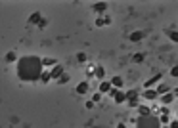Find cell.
I'll use <instances>...</instances> for the list:
<instances>
[{"instance_id":"obj_1","label":"cell","mask_w":178,"mask_h":128,"mask_svg":"<svg viewBox=\"0 0 178 128\" xmlns=\"http://www.w3.org/2000/svg\"><path fill=\"white\" fill-rule=\"evenodd\" d=\"M42 71H44L42 61L37 55H25L17 60V77L21 82H35L40 78Z\"/></svg>"},{"instance_id":"obj_2","label":"cell","mask_w":178,"mask_h":128,"mask_svg":"<svg viewBox=\"0 0 178 128\" xmlns=\"http://www.w3.org/2000/svg\"><path fill=\"white\" fill-rule=\"evenodd\" d=\"M130 122L134 124L136 128H161L159 119H157V117H153V115H148V117H138V119L132 117V119H130Z\"/></svg>"},{"instance_id":"obj_3","label":"cell","mask_w":178,"mask_h":128,"mask_svg":"<svg viewBox=\"0 0 178 128\" xmlns=\"http://www.w3.org/2000/svg\"><path fill=\"white\" fill-rule=\"evenodd\" d=\"M48 73H50V78H52V80H58V78H60V77L63 75V65H60V63H56V65H54V67L50 69Z\"/></svg>"},{"instance_id":"obj_4","label":"cell","mask_w":178,"mask_h":128,"mask_svg":"<svg viewBox=\"0 0 178 128\" xmlns=\"http://www.w3.org/2000/svg\"><path fill=\"white\" fill-rule=\"evenodd\" d=\"M161 78H163V75L159 73V75H155V77H151V78H148L146 80V82H144V88H146V90H149L153 84H157V82H161Z\"/></svg>"},{"instance_id":"obj_5","label":"cell","mask_w":178,"mask_h":128,"mask_svg":"<svg viewBox=\"0 0 178 128\" xmlns=\"http://www.w3.org/2000/svg\"><path fill=\"white\" fill-rule=\"evenodd\" d=\"M174 98H176V90L169 92V94H163V96H161V103H163V105H169V103L174 101Z\"/></svg>"},{"instance_id":"obj_6","label":"cell","mask_w":178,"mask_h":128,"mask_svg":"<svg viewBox=\"0 0 178 128\" xmlns=\"http://www.w3.org/2000/svg\"><path fill=\"white\" fill-rule=\"evenodd\" d=\"M157 98H159V96H157V92H155L153 88H149V90L144 92V99H146V101H155Z\"/></svg>"},{"instance_id":"obj_7","label":"cell","mask_w":178,"mask_h":128,"mask_svg":"<svg viewBox=\"0 0 178 128\" xmlns=\"http://www.w3.org/2000/svg\"><path fill=\"white\" fill-rule=\"evenodd\" d=\"M40 19H42V14H40V11H35V14H33V15L27 19V23H29V25H38Z\"/></svg>"},{"instance_id":"obj_8","label":"cell","mask_w":178,"mask_h":128,"mask_svg":"<svg viewBox=\"0 0 178 128\" xmlns=\"http://www.w3.org/2000/svg\"><path fill=\"white\" fill-rule=\"evenodd\" d=\"M128 38H130L132 42H140L142 38H146V33H144V31H136V33H132Z\"/></svg>"},{"instance_id":"obj_9","label":"cell","mask_w":178,"mask_h":128,"mask_svg":"<svg viewBox=\"0 0 178 128\" xmlns=\"http://www.w3.org/2000/svg\"><path fill=\"white\" fill-rule=\"evenodd\" d=\"M92 10L96 11V14H104V11L107 10V4L105 2H96V4H92Z\"/></svg>"},{"instance_id":"obj_10","label":"cell","mask_w":178,"mask_h":128,"mask_svg":"<svg viewBox=\"0 0 178 128\" xmlns=\"http://www.w3.org/2000/svg\"><path fill=\"white\" fill-rule=\"evenodd\" d=\"M109 84H111V88L121 90V86H123V78H121V77H113V78L109 80Z\"/></svg>"},{"instance_id":"obj_11","label":"cell","mask_w":178,"mask_h":128,"mask_svg":"<svg viewBox=\"0 0 178 128\" xmlns=\"http://www.w3.org/2000/svg\"><path fill=\"white\" fill-rule=\"evenodd\" d=\"M94 77H96V78H100V80H104V77H105V69H104L102 65L94 67Z\"/></svg>"},{"instance_id":"obj_12","label":"cell","mask_w":178,"mask_h":128,"mask_svg":"<svg viewBox=\"0 0 178 128\" xmlns=\"http://www.w3.org/2000/svg\"><path fill=\"white\" fill-rule=\"evenodd\" d=\"M109 90H111V84L107 82V80H102V82H100V92H98V94L104 96V94H107Z\"/></svg>"},{"instance_id":"obj_13","label":"cell","mask_w":178,"mask_h":128,"mask_svg":"<svg viewBox=\"0 0 178 128\" xmlns=\"http://www.w3.org/2000/svg\"><path fill=\"white\" fill-rule=\"evenodd\" d=\"M155 92H157V96H163V94H169L171 92V86H167V84H159L157 88H153Z\"/></svg>"},{"instance_id":"obj_14","label":"cell","mask_w":178,"mask_h":128,"mask_svg":"<svg viewBox=\"0 0 178 128\" xmlns=\"http://www.w3.org/2000/svg\"><path fill=\"white\" fill-rule=\"evenodd\" d=\"M88 88H90V86H88V82H81V84H77V94H79V96H84L86 92H88Z\"/></svg>"},{"instance_id":"obj_15","label":"cell","mask_w":178,"mask_h":128,"mask_svg":"<svg viewBox=\"0 0 178 128\" xmlns=\"http://www.w3.org/2000/svg\"><path fill=\"white\" fill-rule=\"evenodd\" d=\"M138 113H140V117H148V115H151V107H148V105H138Z\"/></svg>"},{"instance_id":"obj_16","label":"cell","mask_w":178,"mask_h":128,"mask_svg":"<svg viewBox=\"0 0 178 128\" xmlns=\"http://www.w3.org/2000/svg\"><path fill=\"white\" fill-rule=\"evenodd\" d=\"M113 99H115V103H125V101H127V98H125V92H121V90H119L117 94H115V98H113Z\"/></svg>"},{"instance_id":"obj_17","label":"cell","mask_w":178,"mask_h":128,"mask_svg":"<svg viewBox=\"0 0 178 128\" xmlns=\"http://www.w3.org/2000/svg\"><path fill=\"white\" fill-rule=\"evenodd\" d=\"M38 80H40L42 84H48L50 80H52V78H50V73H48V71H42V75H40V78H38Z\"/></svg>"},{"instance_id":"obj_18","label":"cell","mask_w":178,"mask_h":128,"mask_svg":"<svg viewBox=\"0 0 178 128\" xmlns=\"http://www.w3.org/2000/svg\"><path fill=\"white\" fill-rule=\"evenodd\" d=\"M40 61H42V67H54L56 65V60H50V57H44Z\"/></svg>"},{"instance_id":"obj_19","label":"cell","mask_w":178,"mask_h":128,"mask_svg":"<svg viewBox=\"0 0 178 128\" xmlns=\"http://www.w3.org/2000/svg\"><path fill=\"white\" fill-rule=\"evenodd\" d=\"M165 33L171 37V40H172V42H178V33H176V31H172V29H167Z\"/></svg>"},{"instance_id":"obj_20","label":"cell","mask_w":178,"mask_h":128,"mask_svg":"<svg viewBox=\"0 0 178 128\" xmlns=\"http://www.w3.org/2000/svg\"><path fill=\"white\" fill-rule=\"evenodd\" d=\"M6 61H10V63L17 61V54H16V52H8V54H6Z\"/></svg>"},{"instance_id":"obj_21","label":"cell","mask_w":178,"mask_h":128,"mask_svg":"<svg viewBox=\"0 0 178 128\" xmlns=\"http://www.w3.org/2000/svg\"><path fill=\"white\" fill-rule=\"evenodd\" d=\"M132 61H134V63H142L144 61V54H134V55H132Z\"/></svg>"},{"instance_id":"obj_22","label":"cell","mask_w":178,"mask_h":128,"mask_svg":"<svg viewBox=\"0 0 178 128\" xmlns=\"http://www.w3.org/2000/svg\"><path fill=\"white\" fill-rule=\"evenodd\" d=\"M125 98H127V99H132V98H138V92H136V90H130V92H127V94H125Z\"/></svg>"},{"instance_id":"obj_23","label":"cell","mask_w":178,"mask_h":128,"mask_svg":"<svg viewBox=\"0 0 178 128\" xmlns=\"http://www.w3.org/2000/svg\"><path fill=\"white\" fill-rule=\"evenodd\" d=\"M77 61L84 63V61H86V54H84V52H79V54H77Z\"/></svg>"},{"instance_id":"obj_24","label":"cell","mask_w":178,"mask_h":128,"mask_svg":"<svg viewBox=\"0 0 178 128\" xmlns=\"http://www.w3.org/2000/svg\"><path fill=\"white\" fill-rule=\"evenodd\" d=\"M65 82H69V77L63 73V75H61V77L58 78V84H65Z\"/></svg>"},{"instance_id":"obj_25","label":"cell","mask_w":178,"mask_h":128,"mask_svg":"<svg viewBox=\"0 0 178 128\" xmlns=\"http://www.w3.org/2000/svg\"><path fill=\"white\" fill-rule=\"evenodd\" d=\"M130 107H138V98H132V99H127Z\"/></svg>"},{"instance_id":"obj_26","label":"cell","mask_w":178,"mask_h":128,"mask_svg":"<svg viewBox=\"0 0 178 128\" xmlns=\"http://www.w3.org/2000/svg\"><path fill=\"white\" fill-rule=\"evenodd\" d=\"M46 25H48V19H46V17H42V19L38 21V27H46Z\"/></svg>"},{"instance_id":"obj_27","label":"cell","mask_w":178,"mask_h":128,"mask_svg":"<svg viewBox=\"0 0 178 128\" xmlns=\"http://www.w3.org/2000/svg\"><path fill=\"white\" fill-rule=\"evenodd\" d=\"M171 75H172L174 78L178 77V67H172V69H171Z\"/></svg>"},{"instance_id":"obj_28","label":"cell","mask_w":178,"mask_h":128,"mask_svg":"<svg viewBox=\"0 0 178 128\" xmlns=\"http://www.w3.org/2000/svg\"><path fill=\"white\" fill-rule=\"evenodd\" d=\"M96 25H98V27H104V19L98 17V19H96Z\"/></svg>"},{"instance_id":"obj_29","label":"cell","mask_w":178,"mask_h":128,"mask_svg":"<svg viewBox=\"0 0 178 128\" xmlns=\"http://www.w3.org/2000/svg\"><path fill=\"white\" fill-rule=\"evenodd\" d=\"M84 105H86V109H92V107H94V101L90 99V101H86V103H84Z\"/></svg>"},{"instance_id":"obj_30","label":"cell","mask_w":178,"mask_h":128,"mask_svg":"<svg viewBox=\"0 0 178 128\" xmlns=\"http://www.w3.org/2000/svg\"><path fill=\"white\" fill-rule=\"evenodd\" d=\"M100 99H102V94H94L92 96V101H100Z\"/></svg>"},{"instance_id":"obj_31","label":"cell","mask_w":178,"mask_h":128,"mask_svg":"<svg viewBox=\"0 0 178 128\" xmlns=\"http://www.w3.org/2000/svg\"><path fill=\"white\" fill-rule=\"evenodd\" d=\"M169 124H171V126H169V128H178V122H176V121H171V122H169Z\"/></svg>"},{"instance_id":"obj_32","label":"cell","mask_w":178,"mask_h":128,"mask_svg":"<svg viewBox=\"0 0 178 128\" xmlns=\"http://www.w3.org/2000/svg\"><path fill=\"white\" fill-rule=\"evenodd\" d=\"M117 128H127V124H123V122H119V124H117Z\"/></svg>"}]
</instances>
